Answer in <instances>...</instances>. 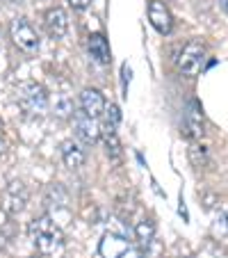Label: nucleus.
<instances>
[{
  "mask_svg": "<svg viewBox=\"0 0 228 258\" xmlns=\"http://www.w3.org/2000/svg\"><path fill=\"white\" fill-rule=\"evenodd\" d=\"M205 57H208V48H205L201 41H189L178 53L176 64H178V69L185 76H196V73L201 71V67H203Z\"/></svg>",
  "mask_w": 228,
  "mask_h": 258,
  "instance_id": "obj_3",
  "label": "nucleus"
},
{
  "mask_svg": "<svg viewBox=\"0 0 228 258\" xmlns=\"http://www.w3.org/2000/svg\"><path fill=\"white\" fill-rule=\"evenodd\" d=\"M87 48H89V55H92V57L96 59L98 64H107V62L112 59V57H110V44H107V39L103 37L101 32L89 34Z\"/></svg>",
  "mask_w": 228,
  "mask_h": 258,
  "instance_id": "obj_13",
  "label": "nucleus"
},
{
  "mask_svg": "<svg viewBox=\"0 0 228 258\" xmlns=\"http://www.w3.org/2000/svg\"><path fill=\"white\" fill-rule=\"evenodd\" d=\"M189 158H192L194 167H203L205 162H208V146L192 144V149H189Z\"/></svg>",
  "mask_w": 228,
  "mask_h": 258,
  "instance_id": "obj_16",
  "label": "nucleus"
},
{
  "mask_svg": "<svg viewBox=\"0 0 228 258\" xmlns=\"http://www.w3.org/2000/svg\"><path fill=\"white\" fill-rule=\"evenodd\" d=\"M28 235L41 256H57L64 249V233L48 215L32 219L28 226Z\"/></svg>",
  "mask_w": 228,
  "mask_h": 258,
  "instance_id": "obj_1",
  "label": "nucleus"
},
{
  "mask_svg": "<svg viewBox=\"0 0 228 258\" xmlns=\"http://www.w3.org/2000/svg\"><path fill=\"white\" fill-rule=\"evenodd\" d=\"M119 121H121V112H119L117 105H110L105 110V123H112V126H119Z\"/></svg>",
  "mask_w": 228,
  "mask_h": 258,
  "instance_id": "obj_17",
  "label": "nucleus"
},
{
  "mask_svg": "<svg viewBox=\"0 0 228 258\" xmlns=\"http://www.w3.org/2000/svg\"><path fill=\"white\" fill-rule=\"evenodd\" d=\"M130 251V244H128L126 238L114 233H107L101 242V253L103 258H123L126 253Z\"/></svg>",
  "mask_w": 228,
  "mask_h": 258,
  "instance_id": "obj_11",
  "label": "nucleus"
},
{
  "mask_svg": "<svg viewBox=\"0 0 228 258\" xmlns=\"http://www.w3.org/2000/svg\"><path fill=\"white\" fill-rule=\"evenodd\" d=\"M223 7H226V12H228V0H223Z\"/></svg>",
  "mask_w": 228,
  "mask_h": 258,
  "instance_id": "obj_21",
  "label": "nucleus"
},
{
  "mask_svg": "<svg viewBox=\"0 0 228 258\" xmlns=\"http://www.w3.org/2000/svg\"><path fill=\"white\" fill-rule=\"evenodd\" d=\"M68 5H71L73 10H87V7L92 5V0H68Z\"/></svg>",
  "mask_w": 228,
  "mask_h": 258,
  "instance_id": "obj_18",
  "label": "nucleus"
},
{
  "mask_svg": "<svg viewBox=\"0 0 228 258\" xmlns=\"http://www.w3.org/2000/svg\"><path fill=\"white\" fill-rule=\"evenodd\" d=\"M148 21L150 25L158 30L160 34H169L171 32V14L169 10L165 7V3H160V0H150L148 3Z\"/></svg>",
  "mask_w": 228,
  "mask_h": 258,
  "instance_id": "obj_10",
  "label": "nucleus"
},
{
  "mask_svg": "<svg viewBox=\"0 0 228 258\" xmlns=\"http://www.w3.org/2000/svg\"><path fill=\"white\" fill-rule=\"evenodd\" d=\"M135 235H137V240H139L141 247L148 249L150 242H153V238H156V226H153V222H148V219L139 222L137 229H135Z\"/></svg>",
  "mask_w": 228,
  "mask_h": 258,
  "instance_id": "obj_15",
  "label": "nucleus"
},
{
  "mask_svg": "<svg viewBox=\"0 0 228 258\" xmlns=\"http://www.w3.org/2000/svg\"><path fill=\"white\" fill-rule=\"evenodd\" d=\"M16 101L28 114H44L48 110V94L37 83H21L16 87Z\"/></svg>",
  "mask_w": 228,
  "mask_h": 258,
  "instance_id": "obj_2",
  "label": "nucleus"
},
{
  "mask_svg": "<svg viewBox=\"0 0 228 258\" xmlns=\"http://www.w3.org/2000/svg\"><path fill=\"white\" fill-rule=\"evenodd\" d=\"M44 25H46V32L53 37V39H62L64 34L68 30V16L62 7H53V10L46 12V19H44Z\"/></svg>",
  "mask_w": 228,
  "mask_h": 258,
  "instance_id": "obj_9",
  "label": "nucleus"
},
{
  "mask_svg": "<svg viewBox=\"0 0 228 258\" xmlns=\"http://www.w3.org/2000/svg\"><path fill=\"white\" fill-rule=\"evenodd\" d=\"M62 160H64V165L68 167V169H80V167L85 165V153H83V149H80L78 144L73 140H66L62 144Z\"/></svg>",
  "mask_w": 228,
  "mask_h": 258,
  "instance_id": "obj_14",
  "label": "nucleus"
},
{
  "mask_svg": "<svg viewBox=\"0 0 228 258\" xmlns=\"http://www.w3.org/2000/svg\"><path fill=\"white\" fill-rule=\"evenodd\" d=\"M12 41L25 53H34L39 48V34L34 32V28L28 23V19H14L10 23Z\"/></svg>",
  "mask_w": 228,
  "mask_h": 258,
  "instance_id": "obj_4",
  "label": "nucleus"
},
{
  "mask_svg": "<svg viewBox=\"0 0 228 258\" xmlns=\"http://www.w3.org/2000/svg\"><path fill=\"white\" fill-rule=\"evenodd\" d=\"M123 258H139V256H135V253H132V251H128V253H126V256H123Z\"/></svg>",
  "mask_w": 228,
  "mask_h": 258,
  "instance_id": "obj_20",
  "label": "nucleus"
},
{
  "mask_svg": "<svg viewBox=\"0 0 228 258\" xmlns=\"http://www.w3.org/2000/svg\"><path fill=\"white\" fill-rule=\"evenodd\" d=\"M0 133H3V123H0Z\"/></svg>",
  "mask_w": 228,
  "mask_h": 258,
  "instance_id": "obj_23",
  "label": "nucleus"
},
{
  "mask_svg": "<svg viewBox=\"0 0 228 258\" xmlns=\"http://www.w3.org/2000/svg\"><path fill=\"white\" fill-rule=\"evenodd\" d=\"M101 137H103V142H105V149H107L110 160H114V162L121 160V142H119V135H117V126H112V123H103Z\"/></svg>",
  "mask_w": 228,
  "mask_h": 258,
  "instance_id": "obj_12",
  "label": "nucleus"
},
{
  "mask_svg": "<svg viewBox=\"0 0 228 258\" xmlns=\"http://www.w3.org/2000/svg\"><path fill=\"white\" fill-rule=\"evenodd\" d=\"M25 204H28V190H25V185L21 180H12L10 185L5 187V192H3V210L7 215H16L25 208Z\"/></svg>",
  "mask_w": 228,
  "mask_h": 258,
  "instance_id": "obj_6",
  "label": "nucleus"
},
{
  "mask_svg": "<svg viewBox=\"0 0 228 258\" xmlns=\"http://www.w3.org/2000/svg\"><path fill=\"white\" fill-rule=\"evenodd\" d=\"M10 3H21V0H10Z\"/></svg>",
  "mask_w": 228,
  "mask_h": 258,
  "instance_id": "obj_22",
  "label": "nucleus"
},
{
  "mask_svg": "<svg viewBox=\"0 0 228 258\" xmlns=\"http://www.w3.org/2000/svg\"><path fill=\"white\" fill-rule=\"evenodd\" d=\"M121 80H123V89H126V85L130 83V67H128V64L121 67Z\"/></svg>",
  "mask_w": 228,
  "mask_h": 258,
  "instance_id": "obj_19",
  "label": "nucleus"
},
{
  "mask_svg": "<svg viewBox=\"0 0 228 258\" xmlns=\"http://www.w3.org/2000/svg\"><path fill=\"white\" fill-rule=\"evenodd\" d=\"M73 126H75V135H78V140L85 142V144H96L98 137H101V128H98L96 119H92L89 114H85L83 110L75 112V117H73Z\"/></svg>",
  "mask_w": 228,
  "mask_h": 258,
  "instance_id": "obj_7",
  "label": "nucleus"
},
{
  "mask_svg": "<svg viewBox=\"0 0 228 258\" xmlns=\"http://www.w3.org/2000/svg\"><path fill=\"white\" fill-rule=\"evenodd\" d=\"M80 110H83L85 114H89L92 119L103 117L107 110L103 94L98 92V89H85V92L80 94Z\"/></svg>",
  "mask_w": 228,
  "mask_h": 258,
  "instance_id": "obj_8",
  "label": "nucleus"
},
{
  "mask_svg": "<svg viewBox=\"0 0 228 258\" xmlns=\"http://www.w3.org/2000/svg\"><path fill=\"white\" fill-rule=\"evenodd\" d=\"M203 128H205V119H203V110H201L199 101H189L185 107V117H183V133L189 140H201L203 137Z\"/></svg>",
  "mask_w": 228,
  "mask_h": 258,
  "instance_id": "obj_5",
  "label": "nucleus"
}]
</instances>
